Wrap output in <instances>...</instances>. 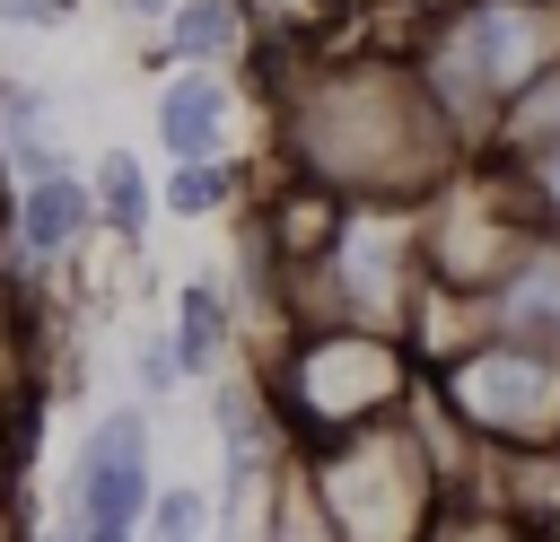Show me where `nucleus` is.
Here are the masks:
<instances>
[{"label":"nucleus","mask_w":560,"mask_h":542,"mask_svg":"<svg viewBox=\"0 0 560 542\" xmlns=\"http://www.w3.org/2000/svg\"><path fill=\"white\" fill-rule=\"evenodd\" d=\"M88 192H96V236H114V245H140V236H149V219H158V175L140 166V149H96Z\"/></svg>","instance_id":"4468645a"},{"label":"nucleus","mask_w":560,"mask_h":542,"mask_svg":"<svg viewBox=\"0 0 560 542\" xmlns=\"http://www.w3.org/2000/svg\"><path fill=\"white\" fill-rule=\"evenodd\" d=\"M262 542H341L324 516H315V498H306V481H298V463H289V481L271 490V516H262Z\"/></svg>","instance_id":"aec40b11"},{"label":"nucleus","mask_w":560,"mask_h":542,"mask_svg":"<svg viewBox=\"0 0 560 542\" xmlns=\"http://www.w3.org/2000/svg\"><path fill=\"white\" fill-rule=\"evenodd\" d=\"M0 166H9L18 184L70 166V122H61V105H52L35 79H0Z\"/></svg>","instance_id":"ddd939ff"},{"label":"nucleus","mask_w":560,"mask_h":542,"mask_svg":"<svg viewBox=\"0 0 560 542\" xmlns=\"http://www.w3.org/2000/svg\"><path fill=\"white\" fill-rule=\"evenodd\" d=\"M175 358H184V376H219V367H236V341H245V323H236V297H228V280H210V271H192L184 288H175Z\"/></svg>","instance_id":"f8f14e48"},{"label":"nucleus","mask_w":560,"mask_h":542,"mask_svg":"<svg viewBox=\"0 0 560 542\" xmlns=\"http://www.w3.org/2000/svg\"><path fill=\"white\" fill-rule=\"evenodd\" d=\"M245 201V166L236 157H166L158 175V210L166 219H228Z\"/></svg>","instance_id":"2eb2a0df"},{"label":"nucleus","mask_w":560,"mask_h":542,"mask_svg":"<svg viewBox=\"0 0 560 542\" xmlns=\"http://www.w3.org/2000/svg\"><path fill=\"white\" fill-rule=\"evenodd\" d=\"M472 315H481V332H508V341L560 358V236H525L508 254V271L472 297Z\"/></svg>","instance_id":"9d476101"},{"label":"nucleus","mask_w":560,"mask_h":542,"mask_svg":"<svg viewBox=\"0 0 560 542\" xmlns=\"http://www.w3.org/2000/svg\"><path fill=\"white\" fill-rule=\"evenodd\" d=\"M70 17H79V0H0V26H26V35H52Z\"/></svg>","instance_id":"412c9836"},{"label":"nucleus","mask_w":560,"mask_h":542,"mask_svg":"<svg viewBox=\"0 0 560 542\" xmlns=\"http://www.w3.org/2000/svg\"><path fill=\"white\" fill-rule=\"evenodd\" d=\"M166 61H201V70H245L254 44H262V17L254 0H175L166 26H158Z\"/></svg>","instance_id":"9b49d317"},{"label":"nucleus","mask_w":560,"mask_h":542,"mask_svg":"<svg viewBox=\"0 0 560 542\" xmlns=\"http://www.w3.org/2000/svg\"><path fill=\"white\" fill-rule=\"evenodd\" d=\"M236 122H245L236 70H201V61H175L149 105V131L166 157H236Z\"/></svg>","instance_id":"1a4fd4ad"},{"label":"nucleus","mask_w":560,"mask_h":542,"mask_svg":"<svg viewBox=\"0 0 560 542\" xmlns=\"http://www.w3.org/2000/svg\"><path fill=\"white\" fill-rule=\"evenodd\" d=\"M35 542H79V533H70V525H52V533H35Z\"/></svg>","instance_id":"5701e85b"},{"label":"nucleus","mask_w":560,"mask_h":542,"mask_svg":"<svg viewBox=\"0 0 560 542\" xmlns=\"http://www.w3.org/2000/svg\"><path fill=\"white\" fill-rule=\"evenodd\" d=\"M429 402L464 428L481 455H534L560 446V358L525 350L508 332H464L429 358Z\"/></svg>","instance_id":"423d86ee"},{"label":"nucleus","mask_w":560,"mask_h":542,"mask_svg":"<svg viewBox=\"0 0 560 542\" xmlns=\"http://www.w3.org/2000/svg\"><path fill=\"white\" fill-rule=\"evenodd\" d=\"M429 297L420 201H341L332 236L289 271V323H376L411 332Z\"/></svg>","instance_id":"20e7f679"},{"label":"nucleus","mask_w":560,"mask_h":542,"mask_svg":"<svg viewBox=\"0 0 560 542\" xmlns=\"http://www.w3.org/2000/svg\"><path fill=\"white\" fill-rule=\"evenodd\" d=\"M298 481H306L315 516L341 542H429V525L455 498V472H446L420 402L402 420H385V428H359L341 446L298 455Z\"/></svg>","instance_id":"7ed1b4c3"},{"label":"nucleus","mask_w":560,"mask_h":542,"mask_svg":"<svg viewBox=\"0 0 560 542\" xmlns=\"http://www.w3.org/2000/svg\"><path fill=\"white\" fill-rule=\"evenodd\" d=\"M280 175L341 201H429L472 149L402 44H289L280 61Z\"/></svg>","instance_id":"f257e3e1"},{"label":"nucleus","mask_w":560,"mask_h":542,"mask_svg":"<svg viewBox=\"0 0 560 542\" xmlns=\"http://www.w3.org/2000/svg\"><path fill=\"white\" fill-rule=\"evenodd\" d=\"M114 9H122V17H140V26H166V9H175V0H114Z\"/></svg>","instance_id":"4be33fe9"},{"label":"nucleus","mask_w":560,"mask_h":542,"mask_svg":"<svg viewBox=\"0 0 560 542\" xmlns=\"http://www.w3.org/2000/svg\"><path fill=\"white\" fill-rule=\"evenodd\" d=\"M429 542H534V533H525L490 490H455V498H446V516L429 525Z\"/></svg>","instance_id":"a211bd4d"},{"label":"nucleus","mask_w":560,"mask_h":542,"mask_svg":"<svg viewBox=\"0 0 560 542\" xmlns=\"http://www.w3.org/2000/svg\"><path fill=\"white\" fill-rule=\"evenodd\" d=\"M481 166H490V157H481ZM499 175H508L525 227H534V236H560V149H534V157H516V166H499Z\"/></svg>","instance_id":"f3484780"},{"label":"nucleus","mask_w":560,"mask_h":542,"mask_svg":"<svg viewBox=\"0 0 560 542\" xmlns=\"http://www.w3.org/2000/svg\"><path fill=\"white\" fill-rule=\"evenodd\" d=\"M158 437H149V402H105L79 446H70V490H61V525L79 542H140V516L158 498V472H149Z\"/></svg>","instance_id":"0eeeda50"},{"label":"nucleus","mask_w":560,"mask_h":542,"mask_svg":"<svg viewBox=\"0 0 560 542\" xmlns=\"http://www.w3.org/2000/svg\"><path fill=\"white\" fill-rule=\"evenodd\" d=\"M254 367H262L298 455L402 420L420 402V385H429L420 341L411 332H376V323H289Z\"/></svg>","instance_id":"f03ea898"},{"label":"nucleus","mask_w":560,"mask_h":542,"mask_svg":"<svg viewBox=\"0 0 560 542\" xmlns=\"http://www.w3.org/2000/svg\"><path fill=\"white\" fill-rule=\"evenodd\" d=\"M96 236V192H88V166H52V175H26L18 184V210H9V254H0V280H26V271H61L79 262Z\"/></svg>","instance_id":"6e6552de"},{"label":"nucleus","mask_w":560,"mask_h":542,"mask_svg":"<svg viewBox=\"0 0 560 542\" xmlns=\"http://www.w3.org/2000/svg\"><path fill=\"white\" fill-rule=\"evenodd\" d=\"M219 533V498L192 490V481H158L149 516H140V542H210Z\"/></svg>","instance_id":"dca6fc26"},{"label":"nucleus","mask_w":560,"mask_h":542,"mask_svg":"<svg viewBox=\"0 0 560 542\" xmlns=\"http://www.w3.org/2000/svg\"><path fill=\"white\" fill-rule=\"evenodd\" d=\"M411 61L438 87V105L455 114L464 149H481L499 105L560 61V0H446V9H429Z\"/></svg>","instance_id":"39448f33"},{"label":"nucleus","mask_w":560,"mask_h":542,"mask_svg":"<svg viewBox=\"0 0 560 542\" xmlns=\"http://www.w3.org/2000/svg\"><path fill=\"white\" fill-rule=\"evenodd\" d=\"M131 385H140V402L158 411V402H175L192 376H184V358H175V332H140L131 341Z\"/></svg>","instance_id":"6ab92c4d"}]
</instances>
